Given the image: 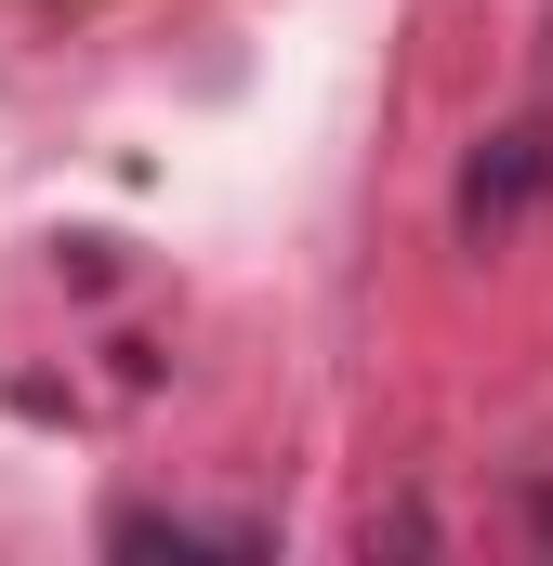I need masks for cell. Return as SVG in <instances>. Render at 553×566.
Segmentation results:
<instances>
[{
  "mask_svg": "<svg viewBox=\"0 0 553 566\" xmlns=\"http://www.w3.org/2000/svg\"><path fill=\"white\" fill-rule=\"evenodd\" d=\"M553 198V80L501 119V133H474L461 158V185H448V224H461V251H501V238H528Z\"/></svg>",
  "mask_w": 553,
  "mask_h": 566,
  "instance_id": "6da1fadb",
  "label": "cell"
},
{
  "mask_svg": "<svg viewBox=\"0 0 553 566\" xmlns=\"http://www.w3.org/2000/svg\"><path fill=\"white\" fill-rule=\"evenodd\" d=\"M276 554V514H211V501H119L106 554Z\"/></svg>",
  "mask_w": 553,
  "mask_h": 566,
  "instance_id": "7a4b0ae2",
  "label": "cell"
},
{
  "mask_svg": "<svg viewBox=\"0 0 553 566\" xmlns=\"http://www.w3.org/2000/svg\"><path fill=\"white\" fill-rule=\"evenodd\" d=\"M528 541H553V474H528Z\"/></svg>",
  "mask_w": 553,
  "mask_h": 566,
  "instance_id": "3957f363",
  "label": "cell"
}]
</instances>
